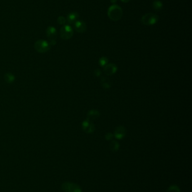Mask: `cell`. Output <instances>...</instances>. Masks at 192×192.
<instances>
[{
	"instance_id": "15",
	"label": "cell",
	"mask_w": 192,
	"mask_h": 192,
	"mask_svg": "<svg viewBox=\"0 0 192 192\" xmlns=\"http://www.w3.org/2000/svg\"><path fill=\"white\" fill-rule=\"evenodd\" d=\"M101 84L104 88L108 89L111 86V81L107 77H103L101 79Z\"/></svg>"
},
{
	"instance_id": "22",
	"label": "cell",
	"mask_w": 192,
	"mask_h": 192,
	"mask_svg": "<svg viewBox=\"0 0 192 192\" xmlns=\"http://www.w3.org/2000/svg\"><path fill=\"white\" fill-rule=\"evenodd\" d=\"M122 2L127 3L130 2L131 0H121Z\"/></svg>"
},
{
	"instance_id": "5",
	"label": "cell",
	"mask_w": 192,
	"mask_h": 192,
	"mask_svg": "<svg viewBox=\"0 0 192 192\" xmlns=\"http://www.w3.org/2000/svg\"><path fill=\"white\" fill-rule=\"evenodd\" d=\"M73 35V29L70 25H64L63 26L60 31V36L63 40L71 39Z\"/></svg>"
},
{
	"instance_id": "16",
	"label": "cell",
	"mask_w": 192,
	"mask_h": 192,
	"mask_svg": "<svg viewBox=\"0 0 192 192\" xmlns=\"http://www.w3.org/2000/svg\"><path fill=\"white\" fill-rule=\"evenodd\" d=\"M119 144L116 141H112L110 143V149L112 151H117L119 150Z\"/></svg>"
},
{
	"instance_id": "8",
	"label": "cell",
	"mask_w": 192,
	"mask_h": 192,
	"mask_svg": "<svg viewBox=\"0 0 192 192\" xmlns=\"http://www.w3.org/2000/svg\"><path fill=\"white\" fill-rule=\"evenodd\" d=\"M82 128L86 133H92L95 130V126L91 123L90 120H86L84 121L82 123Z\"/></svg>"
},
{
	"instance_id": "20",
	"label": "cell",
	"mask_w": 192,
	"mask_h": 192,
	"mask_svg": "<svg viewBox=\"0 0 192 192\" xmlns=\"http://www.w3.org/2000/svg\"><path fill=\"white\" fill-rule=\"evenodd\" d=\"M112 137H113V135H112V134L111 133H108L106 135V136H105L106 139L108 140H110V139L112 138Z\"/></svg>"
},
{
	"instance_id": "23",
	"label": "cell",
	"mask_w": 192,
	"mask_h": 192,
	"mask_svg": "<svg viewBox=\"0 0 192 192\" xmlns=\"http://www.w3.org/2000/svg\"><path fill=\"white\" fill-rule=\"evenodd\" d=\"M110 2L112 3H116L117 1V0H110Z\"/></svg>"
},
{
	"instance_id": "21",
	"label": "cell",
	"mask_w": 192,
	"mask_h": 192,
	"mask_svg": "<svg viewBox=\"0 0 192 192\" xmlns=\"http://www.w3.org/2000/svg\"><path fill=\"white\" fill-rule=\"evenodd\" d=\"M94 73H95V75H96V76H99V75H100V74H101V71L99 69H96L95 70Z\"/></svg>"
},
{
	"instance_id": "2",
	"label": "cell",
	"mask_w": 192,
	"mask_h": 192,
	"mask_svg": "<svg viewBox=\"0 0 192 192\" xmlns=\"http://www.w3.org/2000/svg\"><path fill=\"white\" fill-rule=\"evenodd\" d=\"M35 50L37 52L44 53L48 52L51 49V46L48 41L44 39H39L35 42L34 45Z\"/></svg>"
},
{
	"instance_id": "12",
	"label": "cell",
	"mask_w": 192,
	"mask_h": 192,
	"mask_svg": "<svg viewBox=\"0 0 192 192\" xmlns=\"http://www.w3.org/2000/svg\"><path fill=\"white\" fill-rule=\"evenodd\" d=\"M4 79L7 83L12 84L15 81V76L11 72H7L4 75Z\"/></svg>"
},
{
	"instance_id": "4",
	"label": "cell",
	"mask_w": 192,
	"mask_h": 192,
	"mask_svg": "<svg viewBox=\"0 0 192 192\" xmlns=\"http://www.w3.org/2000/svg\"><path fill=\"white\" fill-rule=\"evenodd\" d=\"M46 34L49 40L50 46H54L57 44V31L56 28L53 26H49L46 31Z\"/></svg>"
},
{
	"instance_id": "10",
	"label": "cell",
	"mask_w": 192,
	"mask_h": 192,
	"mask_svg": "<svg viewBox=\"0 0 192 192\" xmlns=\"http://www.w3.org/2000/svg\"><path fill=\"white\" fill-rule=\"evenodd\" d=\"M117 71V66L114 64H109L104 66V72L107 75L114 74Z\"/></svg>"
},
{
	"instance_id": "17",
	"label": "cell",
	"mask_w": 192,
	"mask_h": 192,
	"mask_svg": "<svg viewBox=\"0 0 192 192\" xmlns=\"http://www.w3.org/2000/svg\"><path fill=\"white\" fill-rule=\"evenodd\" d=\"M166 192H180L179 188L176 185H172L169 188Z\"/></svg>"
},
{
	"instance_id": "3",
	"label": "cell",
	"mask_w": 192,
	"mask_h": 192,
	"mask_svg": "<svg viewBox=\"0 0 192 192\" xmlns=\"http://www.w3.org/2000/svg\"><path fill=\"white\" fill-rule=\"evenodd\" d=\"M159 20V16L156 14L148 13L141 17V22L143 24L148 26L154 25Z\"/></svg>"
},
{
	"instance_id": "18",
	"label": "cell",
	"mask_w": 192,
	"mask_h": 192,
	"mask_svg": "<svg viewBox=\"0 0 192 192\" xmlns=\"http://www.w3.org/2000/svg\"><path fill=\"white\" fill-rule=\"evenodd\" d=\"M57 22L60 25H65L66 22H67V19L64 17L60 16V17H58L57 19Z\"/></svg>"
},
{
	"instance_id": "1",
	"label": "cell",
	"mask_w": 192,
	"mask_h": 192,
	"mask_svg": "<svg viewBox=\"0 0 192 192\" xmlns=\"http://www.w3.org/2000/svg\"><path fill=\"white\" fill-rule=\"evenodd\" d=\"M123 15L122 8L117 5L110 6L108 10V16L113 22H117L121 19Z\"/></svg>"
},
{
	"instance_id": "11",
	"label": "cell",
	"mask_w": 192,
	"mask_h": 192,
	"mask_svg": "<svg viewBox=\"0 0 192 192\" xmlns=\"http://www.w3.org/2000/svg\"><path fill=\"white\" fill-rule=\"evenodd\" d=\"M79 15L77 12H72L68 14L67 18V21L70 24H74L77 21Z\"/></svg>"
},
{
	"instance_id": "14",
	"label": "cell",
	"mask_w": 192,
	"mask_h": 192,
	"mask_svg": "<svg viewBox=\"0 0 192 192\" xmlns=\"http://www.w3.org/2000/svg\"><path fill=\"white\" fill-rule=\"evenodd\" d=\"M153 7L155 11H159L163 8V3L159 0H155L153 2Z\"/></svg>"
},
{
	"instance_id": "13",
	"label": "cell",
	"mask_w": 192,
	"mask_h": 192,
	"mask_svg": "<svg viewBox=\"0 0 192 192\" xmlns=\"http://www.w3.org/2000/svg\"><path fill=\"white\" fill-rule=\"evenodd\" d=\"M99 116H100V113L98 111L95 110H93L90 111L88 113V119L89 120L96 119L97 118L99 117Z\"/></svg>"
},
{
	"instance_id": "6",
	"label": "cell",
	"mask_w": 192,
	"mask_h": 192,
	"mask_svg": "<svg viewBox=\"0 0 192 192\" xmlns=\"http://www.w3.org/2000/svg\"><path fill=\"white\" fill-rule=\"evenodd\" d=\"M62 190L64 192H82L79 185L69 182H65L62 184Z\"/></svg>"
},
{
	"instance_id": "9",
	"label": "cell",
	"mask_w": 192,
	"mask_h": 192,
	"mask_svg": "<svg viewBox=\"0 0 192 192\" xmlns=\"http://www.w3.org/2000/svg\"><path fill=\"white\" fill-rule=\"evenodd\" d=\"M125 134H126V129L124 127L120 126L116 128L114 132V135L117 139H121L123 138L125 136Z\"/></svg>"
},
{
	"instance_id": "19",
	"label": "cell",
	"mask_w": 192,
	"mask_h": 192,
	"mask_svg": "<svg viewBox=\"0 0 192 192\" xmlns=\"http://www.w3.org/2000/svg\"><path fill=\"white\" fill-rule=\"evenodd\" d=\"M108 62V61L107 58H106L105 57H103L101 59H100L99 64L100 65V66H105L107 65Z\"/></svg>"
},
{
	"instance_id": "7",
	"label": "cell",
	"mask_w": 192,
	"mask_h": 192,
	"mask_svg": "<svg viewBox=\"0 0 192 192\" xmlns=\"http://www.w3.org/2000/svg\"><path fill=\"white\" fill-rule=\"evenodd\" d=\"M74 28L76 31L79 33H83L86 31L87 27L86 24L82 20H77L76 22L74 24Z\"/></svg>"
}]
</instances>
